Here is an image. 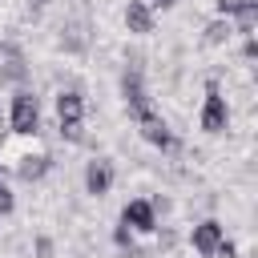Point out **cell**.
<instances>
[{
    "label": "cell",
    "mask_w": 258,
    "mask_h": 258,
    "mask_svg": "<svg viewBox=\"0 0 258 258\" xmlns=\"http://www.w3.org/2000/svg\"><path fill=\"white\" fill-rule=\"evenodd\" d=\"M0 77H4V81H16V85L28 81V60H24V52H20L12 40L0 44Z\"/></svg>",
    "instance_id": "52a82bcc"
},
{
    "label": "cell",
    "mask_w": 258,
    "mask_h": 258,
    "mask_svg": "<svg viewBox=\"0 0 258 258\" xmlns=\"http://www.w3.org/2000/svg\"><path fill=\"white\" fill-rule=\"evenodd\" d=\"M113 177H117L113 161H109V157H93V161L85 165V194H93V198H105V194L113 189Z\"/></svg>",
    "instance_id": "5b68a950"
},
{
    "label": "cell",
    "mask_w": 258,
    "mask_h": 258,
    "mask_svg": "<svg viewBox=\"0 0 258 258\" xmlns=\"http://www.w3.org/2000/svg\"><path fill=\"white\" fill-rule=\"evenodd\" d=\"M230 16H234V32L254 36V24H258V0H238Z\"/></svg>",
    "instance_id": "7c38bea8"
},
{
    "label": "cell",
    "mask_w": 258,
    "mask_h": 258,
    "mask_svg": "<svg viewBox=\"0 0 258 258\" xmlns=\"http://www.w3.org/2000/svg\"><path fill=\"white\" fill-rule=\"evenodd\" d=\"M214 258H238V246L222 238V242H218V250H214Z\"/></svg>",
    "instance_id": "e0dca14e"
},
{
    "label": "cell",
    "mask_w": 258,
    "mask_h": 258,
    "mask_svg": "<svg viewBox=\"0 0 258 258\" xmlns=\"http://www.w3.org/2000/svg\"><path fill=\"white\" fill-rule=\"evenodd\" d=\"M36 254L48 258V254H52V238H36Z\"/></svg>",
    "instance_id": "ffe728a7"
},
{
    "label": "cell",
    "mask_w": 258,
    "mask_h": 258,
    "mask_svg": "<svg viewBox=\"0 0 258 258\" xmlns=\"http://www.w3.org/2000/svg\"><path fill=\"white\" fill-rule=\"evenodd\" d=\"M121 226H129L133 234H153V230H157V210H153V202H145V198L125 202V210H121Z\"/></svg>",
    "instance_id": "277c9868"
},
{
    "label": "cell",
    "mask_w": 258,
    "mask_h": 258,
    "mask_svg": "<svg viewBox=\"0 0 258 258\" xmlns=\"http://www.w3.org/2000/svg\"><path fill=\"white\" fill-rule=\"evenodd\" d=\"M56 117H60V125H81V117H85V93L81 89H60L56 93Z\"/></svg>",
    "instance_id": "ba28073f"
},
{
    "label": "cell",
    "mask_w": 258,
    "mask_h": 258,
    "mask_svg": "<svg viewBox=\"0 0 258 258\" xmlns=\"http://www.w3.org/2000/svg\"><path fill=\"white\" fill-rule=\"evenodd\" d=\"M230 36H234V24H230L226 16H218V20L206 24V44H226Z\"/></svg>",
    "instance_id": "5bb4252c"
},
{
    "label": "cell",
    "mask_w": 258,
    "mask_h": 258,
    "mask_svg": "<svg viewBox=\"0 0 258 258\" xmlns=\"http://www.w3.org/2000/svg\"><path fill=\"white\" fill-rule=\"evenodd\" d=\"M125 28L137 32V36L153 32V8H149L145 0H129V4H125Z\"/></svg>",
    "instance_id": "8fae6325"
},
{
    "label": "cell",
    "mask_w": 258,
    "mask_h": 258,
    "mask_svg": "<svg viewBox=\"0 0 258 258\" xmlns=\"http://www.w3.org/2000/svg\"><path fill=\"white\" fill-rule=\"evenodd\" d=\"M226 238V226L222 222H214V218H206V222H198L194 226V234H189V242H194V250L202 254V258H214V250H218V242Z\"/></svg>",
    "instance_id": "8992f818"
},
{
    "label": "cell",
    "mask_w": 258,
    "mask_h": 258,
    "mask_svg": "<svg viewBox=\"0 0 258 258\" xmlns=\"http://www.w3.org/2000/svg\"><path fill=\"white\" fill-rule=\"evenodd\" d=\"M121 97H125V109H129L133 121H145V117L157 113V109H153V97H149V89H145V77H141L137 64H129V69L121 73Z\"/></svg>",
    "instance_id": "6da1fadb"
},
{
    "label": "cell",
    "mask_w": 258,
    "mask_h": 258,
    "mask_svg": "<svg viewBox=\"0 0 258 258\" xmlns=\"http://www.w3.org/2000/svg\"><path fill=\"white\" fill-rule=\"evenodd\" d=\"M113 242H117L121 250H129V254H141L137 242H133V230H129V226H117V230H113Z\"/></svg>",
    "instance_id": "9a60e30c"
},
{
    "label": "cell",
    "mask_w": 258,
    "mask_h": 258,
    "mask_svg": "<svg viewBox=\"0 0 258 258\" xmlns=\"http://www.w3.org/2000/svg\"><path fill=\"white\" fill-rule=\"evenodd\" d=\"M60 40H64V48L69 52H85L89 48V36H85V24H64V32H60Z\"/></svg>",
    "instance_id": "4fadbf2b"
},
{
    "label": "cell",
    "mask_w": 258,
    "mask_h": 258,
    "mask_svg": "<svg viewBox=\"0 0 258 258\" xmlns=\"http://www.w3.org/2000/svg\"><path fill=\"white\" fill-rule=\"evenodd\" d=\"M242 56H246V60H254V56H258V40H254V36H246V44H242Z\"/></svg>",
    "instance_id": "ac0fdd59"
},
{
    "label": "cell",
    "mask_w": 258,
    "mask_h": 258,
    "mask_svg": "<svg viewBox=\"0 0 258 258\" xmlns=\"http://www.w3.org/2000/svg\"><path fill=\"white\" fill-rule=\"evenodd\" d=\"M230 125V109H226V97L218 89V81H206V105H202V129L206 133H226Z\"/></svg>",
    "instance_id": "3957f363"
},
{
    "label": "cell",
    "mask_w": 258,
    "mask_h": 258,
    "mask_svg": "<svg viewBox=\"0 0 258 258\" xmlns=\"http://www.w3.org/2000/svg\"><path fill=\"white\" fill-rule=\"evenodd\" d=\"M8 125H12V133H36L40 129V105H36V97L28 93V89H20V93H12V109H8Z\"/></svg>",
    "instance_id": "7a4b0ae2"
},
{
    "label": "cell",
    "mask_w": 258,
    "mask_h": 258,
    "mask_svg": "<svg viewBox=\"0 0 258 258\" xmlns=\"http://www.w3.org/2000/svg\"><path fill=\"white\" fill-rule=\"evenodd\" d=\"M157 4H161V8H173V4H177V0H157Z\"/></svg>",
    "instance_id": "44dd1931"
},
{
    "label": "cell",
    "mask_w": 258,
    "mask_h": 258,
    "mask_svg": "<svg viewBox=\"0 0 258 258\" xmlns=\"http://www.w3.org/2000/svg\"><path fill=\"white\" fill-rule=\"evenodd\" d=\"M48 169H52V157H48V153H24V157L16 161V177H20L24 185L40 181V177H44Z\"/></svg>",
    "instance_id": "30bf717a"
},
{
    "label": "cell",
    "mask_w": 258,
    "mask_h": 258,
    "mask_svg": "<svg viewBox=\"0 0 258 258\" xmlns=\"http://www.w3.org/2000/svg\"><path fill=\"white\" fill-rule=\"evenodd\" d=\"M137 129H141V137H145L149 145H157V149H173V145H177V137H173V129L165 125V117H161V113H153V117L137 121Z\"/></svg>",
    "instance_id": "9c48e42d"
},
{
    "label": "cell",
    "mask_w": 258,
    "mask_h": 258,
    "mask_svg": "<svg viewBox=\"0 0 258 258\" xmlns=\"http://www.w3.org/2000/svg\"><path fill=\"white\" fill-rule=\"evenodd\" d=\"M60 133H64L69 141H85V133H81V125H60Z\"/></svg>",
    "instance_id": "d6986e66"
},
{
    "label": "cell",
    "mask_w": 258,
    "mask_h": 258,
    "mask_svg": "<svg viewBox=\"0 0 258 258\" xmlns=\"http://www.w3.org/2000/svg\"><path fill=\"white\" fill-rule=\"evenodd\" d=\"M12 210H16V198H12V189L0 181V218H8Z\"/></svg>",
    "instance_id": "2e32d148"
}]
</instances>
